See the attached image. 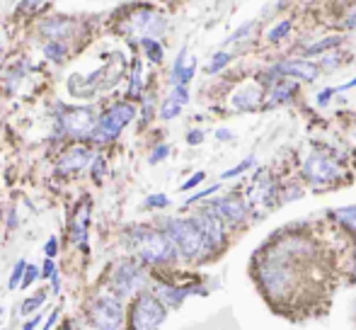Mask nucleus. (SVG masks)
I'll list each match as a JSON object with an SVG mask.
<instances>
[{"instance_id":"f257e3e1","label":"nucleus","mask_w":356,"mask_h":330,"mask_svg":"<svg viewBox=\"0 0 356 330\" xmlns=\"http://www.w3.org/2000/svg\"><path fill=\"white\" fill-rule=\"evenodd\" d=\"M129 246L145 265H170L177 258V248L165 231H153L148 226H134L129 231Z\"/></svg>"},{"instance_id":"f03ea898","label":"nucleus","mask_w":356,"mask_h":330,"mask_svg":"<svg viewBox=\"0 0 356 330\" xmlns=\"http://www.w3.org/2000/svg\"><path fill=\"white\" fill-rule=\"evenodd\" d=\"M165 233L170 236V241L175 243L177 253L187 260H202L204 255L211 250L207 236L199 228V223L192 219H168L165 221Z\"/></svg>"},{"instance_id":"7ed1b4c3","label":"nucleus","mask_w":356,"mask_h":330,"mask_svg":"<svg viewBox=\"0 0 356 330\" xmlns=\"http://www.w3.org/2000/svg\"><path fill=\"white\" fill-rule=\"evenodd\" d=\"M168 316V306L158 294L141 292L136 294L129 311V330H158Z\"/></svg>"},{"instance_id":"20e7f679","label":"nucleus","mask_w":356,"mask_h":330,"mask_svg":"<svg viewBox=\"0 0 356 330\" xmlns=\"http://www.w3.org/2000/svg\"><path fill=\"white\" fill-rule=\"evenodd\" d=\"M136 117V107L131 102H119L114 107H109L102 117L97 119V127L92 132L95 143H109L127 129V124Z\"/></svg>"},{"instance_id":"39448f33","label":"nucleus","mask_w":356,"mask_h":330,"mask_svg":"<svg viewBox=\"0 0 356 330\" xmlns=\"http://www.w3.org/2000/svg\"><path fill=\"white\" fill-rule=\"evenodd\" d=\"M97 119L92 107H58V134H66L71 139L92 136Z\"/></svg>"},{"instance_id":"423d86ee","label":"nucleus","mask_w":356,"mask_h":330,"mask_svg":"<svg viewBox=\"0 0 356 330\" xmlns=\"http://www.w3.org/2000/svg\"><path fill=\"white\" fill-rule=\"evenodd\" d=\"M165 29H168V19L160 13L148 10V8L136 10V13L127 19V24H124V32H127V37L134 39V42L158 39L160 34H165Z\"/></svg>"},{"instance_id":"0eeeda50","label":"nucleus","mask_w":356,"mask_h":330,"mask_svg":"<svg viewBox=\"0 0 356 330\" xmlns=\"http://www.w3.org/2000/svg\"><path fill=\"white\" fill-rule=\"evenodd\" d=\"M90 323L95 330H119L124 323V306L122 299L117 294H107V297H97L90 304Z\"/></svg>"},{"instance_id":"6e6552de","label":"nucleus","mask_w":356,"mask_h":330,"mask_svg":"<svg viewBox=\"0 0 356 330\" xmlns=\"http://www.w3.org/2000/svg\"><path fill=\"white\" fill-rule=\"evenodd\" d=\"M339 175H342L339 163L334 161V156H330V153H325V151H313L308 156V161L303 163V178L308 180L313 187L332 184Z\"/></svg>"},{"instance_id":"1a4fd4ad","label":"nucleus","mask_w":356,"mask_h":330,"mask_svg":"<svg viewBox=\"0 0 356 330\" xmlns=\"http://www.w3.org/2000/svg\"><path fill=\"white\" fill-rule=\"evenodd\" d=\"M145 284V272L138 262L134 260H124L119 262V267L112 272V292L117 294L119 299L131 297L134 292H138Z\"/></svg>"},{"instance_id":"9d476101","label":"nucleus","mask_w":356,"mask_h":330,"mask_svg":"<svg viewBox=\"0 0 356 330\" xmlns=\"http://www.w3.org/2000/svg\"><path fill=\"white\" fill-rule=\"evenodd\" d=\"M320 63L310 61V58H286L269 68V73L277 78H296L300 83H315V78L320 76Z\"/></svg>"},{"instance_id":"9b49d317","label":"nucleus","mask_w":356,"mask_h":330,"mask_svg":"<svg viewBox=\"0 0 356 330\" xmlns=\"http://www.w3.org/2000/svg\"><path fill=\"white\" fill-rule=\"evenodd\" d=\"M194 221H197L199 228L204 231L211 250H218L225 246V221L220 219V214L216 212L211 204L199 209V212L194 214Z\"/></svg>"},{"instance_id":"f8f14e48","label":"nucleus","mask_w":356,"mask_h":330,"mask_svg":"<svg viewBox=\"0 0 356 330\" xmlns=\"http://www.w3.org/2000/svg\"><path fill=\"white\" fill-rule=\"evenodd\" d=\"M211 207L220 214V219H223L228 226H238V223H243V219L248 217V204H245L238 194H225V197H220V199H213Z\"/></svg>"},{"instance_id":"ddd939ff","label":"nucleus","mask_w":356,"mask_h":330,"mask_svg":"<svg viewBox=\"0 0 356 330\" xmlns=\"http://www.w3.org/2000/svg\"><path fill=\"white\" fill-rule=\"evenodd\" d=\"M88 226H90V202L83 199L71 219V243L80 250H88Z\"/></svg>"},{"instance_id":"4468645a","label":"nucleus","mask_w":356,"mask_h":330,"mask_svg":"<svg viewBox=\"0 0 356 330\" xmlns=\"http://www.w3.org/2000/svg\"><path fill=\"white\" fill-rule=\"evenodd\" d=\"M262 102V88L257 83H248V85H240L233 95H230V104L233 109L238 112H254Z\"/></svg>"},{"instance_id":"2eb2a0df","label":"nucleus","mask_w":356,"mask_h":330,"mask_svg":"<svg viewBox=\"0 0 356 330\" xmlns=\"http://www.w3.org/2000/svg\"><path fill=\"white\" fill-rule=\"evenodd\" d=\"M92 161V153L88 151V148L83 146H73L68 148L66 153H63L61 158H58L56 163V173L58 175H71V173H78V170H83L85 165Z\"/></svg>"},{"instance_id":"dca6fc26","label":"nucleus","mask_w":356,"mask_h":330,"mask_svg":"<svg viewBox=\"0 0 356 330\" xmlns=\"http://www.w3.org/2000/svg\"><path fill=\"white\" fill-rule=\"evenodd\" d=\"M197 73V58L189 56V49H182L175 58L172 73H170V83L172 85H189Z\"/></svg>"},{"instance_id":"f3484780","label":"nucleus","mask_w":356,"mask_h":330,"mask_svg":"<svg viewBox=\"0 0 356 330\" xmlns=\"http://www.w3.org/2000/svg\"><path fill=\"white\" fill-rule=\"evenodd\" d=\"M189 102V90L187 85H172V93H170V97L163 102V107H160V119H165V122H170V119H175L179 112H182V107Z\"/></svg>"},{"instance_id":"a211bd4d","label":"nucleus","mask_w":356,"mask_h":330,"mask_svg":"<svg viewBox=\"0 0 356 330\" xmlns=\"http://www.w3.org/2000/svg\"><path fill=\"white\" fill-rule=\"evenodd\" d=\"M296 93H298V83L293 81H274L272 85H269V95L267 100H264V107L272 109L277 107V104H286L291 102V100L296 97Z\"/></svg>"},{"instance_id":"6ab92c4d","label":"nucleus","mask_w":356,"mask_h":330,"mask_svg":"<svg viewBox=\"0 0 356 330\" xmlns=\"http://www.w3.org/2000/svg\"><path fill=\"white\" fill-rule=\"evenodd\" d=\"M192 292L194 289H189V287H170V284H158V289H155V294H158V297L163 299L165 306H170V308L182 306V301Z\"/></svg>"},{"instance_id":"aec40b11","label":"nucleus","mask_w":356,"mask_h":330,"mask_svg":"<svg viewBox=\"0 0 356 330\" xmlns=\"http://www.w3.org/2000/svg\"><path fill=\"white\" fill-rule=\"evenodd\" d=\"M330 217L339 223L342 228H347L352 236H356V207H342V209H334L330 212Z\"/></svg>"},{"instance_id":"412c9836","label":"nucleus","mask_w":356,"mask_h":330,"mask_svg":"<svg viewBox=\"0 0 356 330\" xmlns=\"http://www.w3.org/2000/svg\"><path fill=\"white\" fill-rule=\"evenodd\" d=\"M42 32L47 34L49 39H61L63 42V37L73 32V24L68 22V19H49V22H44Z\"/></svg>"},{"instance_id":"4be33fe9","label":"nucleus","mask_w":356,"mask_h":330,"mask_svg":"<svg viewBox=\"0 0 356 330\" xmlns=\"http://www.w3.org/2000/svg\"><path fill=\"white\" fill-rule=\"evenodd\" d=\"M339 44H342V37H327L323 39V42H318L315 47H308L305 49V56H323L325 52H332V49H337Z\"/></svg>"},{"instance_id":"5701e85b","label":"nucleus","mask_w":356,"mask_h":330,"mask_svg":"<svg viewBox=\"0 0 356 330\" xmlns=\"http://www.w3.org/2000/svg\"><path fill=\"white\" fill-rule=\"evenodd\" d=\"M66 44L61 42V39H49V44L44 47V54H47V58L49 61H54V63H61L63 58H66Z\"/></svg>"},{"instance_id":"b1692460","label":"nucleus","mask_w":356,"mask_h":330,"mask_svg":"<svg viewBox=\"0 0 356 330\" xmlns=\"http://www.w3.org/2000/svg\"><path fill=\"white\" fill-rule=\"evenodd\" d=\"M143 44V52H145V56L150 58V63H160L163 61V47L158 44V39H145Z\"/></svg>"},{"instance_id":"393cba45","label":"nucleus","mask_w":356,"mask_h":330,"mask_svg":"<svg viewBox=\"0 0 356 330\" xmlns=\"http://www.w3.org/2000/svg\"><path fill=\"white\" fill-rule=\"evenodd\" d=\"M291 27H293V24L289 22V19H284V22H279V24H274L272 29H269V34H267V39L272 44H277V42H282L284 37H289L291 34Z\"/></svg>"},{"instance_id":"a878e982","label":"nucleus","mask_w":356,"mask_h":330,"mask_svg":"<svg viewBox=\"0 0 356 330\" xmlns=\"http://www.w3.org/2000/svg\"><path fill=\"white\" fill-rule=\"evenodd\" d=\"M254 29H257V22H248V24H243L240 29H235L233 34H230L228 39H225V44H235V42H245L248 37H252L254 34Z\"/></svg>"},{"instance_id":"bb28decb","label":"nucleus","mask_w":356,"mask_h":330,"mask_svg":"<svg viewBox=\"0 0 356 330\" xmlns=\"http://www.w3.org/2000/svg\"><path fill=\"white\" fill-rule=\"evenodd\" d=\"M24 269H27V262H24V260H17V262H15V267H13V272H10V282H8L10 289H19V287H22Z\"/></svg>"},{"instance_id":"cd10ccee","label":"nucleus","mask_w":356,"mask_h":330,"mask_svg":"<svg viewBox=\"0 0 356 330\" xmlns=\"http://www.w3.org/2000/svg\"><path fill=\"white\" fill-rule=\"evenodd\" d=\"M141 90H143V83H141V63L134 61V76H131V85H129V95L134 100L141 97Z\"/></svg>"},{"instance_id":"c85d7f7f","label":"nucleus","mask_w":356,"mask_h":330,"mask_svg":"<svg viewBox=\"0 0 356 330\" xmlns=\"http://www.w3.org/2000/svg\"><path fill=\"white\" fill-rule=\"evenodd\" d=\"M230 54L228 52H218V54H213V58H211V63L207 66V73H218V71H223L225 66L230 63Z\"/></svg>"},{"instance_id":"c756f323","label":"nucleus","mask_w":356,"mask_h":330,"mask_svg":"<svg viewBox=\"0 0 356 330\" xmlns=\"http://www.w3.org/2000/svg\"><path fill=\"white\" fill-rule=\"evenodd\" d=\"M318 63H320V68H323V71H334V68L342 66V56H339V54H334V49H332V52L323 54Z\"/></svg>"},{"instance_id":"7c9ffc66","label":"nucleus","mask_w":356,"mask_h":330,"mask_svg":"<svg viewBox=\"0 0 356 330\" xmlns=\"http://www.w3.org/2000/svg\"><path fill=\"white\" fill-rule=\"evenodd\" d=\"M47 301V292H37L32 299H27V301L19 306V313H32V311H37L42 304Z\"/></svg>"},{"instance_id":"2f4dec72","label":"nucleus","mask_w":356,"mask_h":330,"mask_svg":"<svg viewBox=\"0 0 356 330\" xmlns=\"http://www.w3.org/2000/svg\"><path fill=\"white\" fill-rule=\"evenodd\" d=\"M42 277V272L37 269V265H27V269H24V279H22V287L19 289H27V287H32L37 279Z\"/></svg>"},{"instance_id":"473e14b6","label":"nucleus","mask_w":356,"mask_h":330,"mask_svg":"<svg viewBox=\"0 0 356 330\" xmlns=\"http://www.w3.org/2000/svg\"><path fill=\"white\" fill-rule=\"evenodd\" d=\"M252 163H254V158H245V161L240 163V165H235V168L225 170V173L220 175V178H223V180H228V178H235V175H243L248 168H252Z\"/></svg>"},{"instance_id":"72a5a7b5","label":"nucleus","mask_w":356,"mask_h":330,"mask_svg":"<svg viewBox=\"0 0 356 330\" xmlns=\"http://www.w3.org/2000/svg\"><path fill=\"white\" fill-rule=\"evenodd\" d=\"M170 204V199L165 197V194H150L148 199H145V207L148 209H165Z\"/></svg>"},{"instance_id":"f704fd0d","label":"nucleus","mask_w":356,"mask_h":330,"mask_svg":"<svg viewBox=\"0 0 356 330\" xmlns=\"http://www.w3.org/2000/svg\"><path fill=\"white\" fill-rule=\"evenodd\" d=\"M170 156V146H155V151L150 153V165H155V163H160V161H165V158Z\"/></svg>"},{"instance_id":"c9c22d12","label":"nucleus","mask_w":356,"mask_h":330,"mask_svg":"<svg viewBox=\"0 0 356 330\" xmlns=\"http://www.w3.org/2000/svg\"><path fill=\"white\" fill-rule=\"evenodd\" d=\"M332 95H337V90H334V88H325V90H320V93H318V100H315V102H318L320 107H325V104L330 102V97H332Z\"/></svg>"},{"instance_id":"e433bc0d","label":"nucleus","mask_w":356,"mask_h":330,"mask_svg":"<svg viewBox=\"0 0 356 330\" xmlns=\"http://www.w3.org/2000/svg\"><path fill=\"white\" fill-rule=\"evenodd\" d=\"M204 178H207V175H204V173H194L192 178H189L187 182L182 184V189H184V192H189V189H192V187H197V184H202V182H204Z\"/></svg>"},{"instance_id":"4c0bfd02","label":"nucleus","mask_w":356,"mask_h":330,"mask_svg":"<svg viewBox=\"0 0 356 330\" xmlns=\"http://www.w3.org/2000/svg\"><path fill=\"white\" fill-rule=\"evenodd\" d=\"M216 189H218V184H213V187H209V189H202V192H197V194H192V197L187 199V207L189 204H197L199 199H204V197H209V194H213Z\"/></svg>"},{"instance_id":"58836bf2","label":"nucleus","mask_w":356,"mask_h":330,"mask_svg":"<svg viewBox=\"0 0 356 330\" xmlns=\"http://www.w3.org/2000/svg\"><path fill=\"white\" fill-rule=\"evenodd\" d=\"M102 173H104V158L102 156L92 158V175H95V180L102 178Z\"/></svg>"},{"instance_id":"ea45409f","label":"nucleus","mask_w":356,"mask_h":330,"mask_svg":"<svg viewBox=\"0 0 356 330\" xmlns=\"http://www.w3.org/2000/svg\"><path fill=\"white\" fill-rule=\"evenodd\" d=\"M44 253H47V258H54V255L58 253V241H56V236L49 238L47 246H44Z\"/></svg>"},{"instance_id":"a19ab883","label":"nucleus","mask_w":356,"mask_h":330,"mask_svg":"<svg viewBox=\"0 0 356 330\" xmlns=\"http://www.w3.org/2000/svg\"><path fill=\"white\" fill-rule=\"evenodd\" d=\"M202 141H204V132H199V129H194V132L187 134V143H189V146H199Z\"/></svg>"},{"instance_id":"79ce46f5","label":"nucleus","mask_w":356,"mask_h":330,"mask_svg":"<svg viewBox=\"0 0 356 330\" xmlns=\"http://www.w3.org/2000/svg\"><path fill=\"white\" fill-rule=\"evenodd\" d=\"M42 277H51L54 272H56V265H54V260L51 258H47V262L42 265Z\"/></svg>"},{"instance_id":"37998d69","label":"nucleus","mask_w":356,"mask_h":330,"mask_svg":"<svg viewBox=\"0 0 356 330\" xmlns=\"http://www.w3.org/2000/svg\"><path fill=\"white\" fill-rule=\"evenodd\" d=\"M58 313H61V311H58V308H54V313L47 318V326H44L42 330H51L54 326H56V321H58Z\"/></svg>"},{"instance_id":"c03bdc74","label":"nucleus","mask_w":356,"mask_h":330,"mask_svg":"<svg viewBox=\"0 0 356 330\" xmlns=\"http://www.w3.org/2000/svg\"><path fill=\"white\" fill-rule=\"evenodd\" d=\"M150 117H153V102L148 100V102L143 104V124H148Z\"/></svg>"},{"instance_id":"a18cd8bd","label":"nucleus","mask_w":356,"mask_h":330,"mask_svg":"<svg viewBox=\"0 0 356 330\" xmlns=\"http://www.w3.org/2000/svg\"><path fill=\"white\" fill-rule=\"evenodd\" d=\"M352 88H356V76L352 78V81H347V83H342V85H337V93H347V90H352Z\"/></svg>"},{"instance_id":"49530a36","label":"nucleus","mask_w":356,"mask_h":330,"mask_svg":"<svg viewBox=\"0 0 356 330\" xmlns=\"http://www.w3.org/2000/svg\"><path fill=\"white\" fill-rule=\"evenodd\" d=\"M49 279H51V289H54V294H58V289H61V277H58V272H54Z\"/></svg>"},{"instance_id":"de8ad7c7","label":"nucleus","mask_w":356,"mask_h":330,"mask_svg":"<svg viewBox=\"0 0 356 330\" xmlns=\"http://www.w3.org/2000/svg\"><path fill=\"white\" fill-rule=\"evenodd\" d=\"M216 139H220V141H230L233 134H230L228 129H218V132H216Z\"/></svg>"},{"instance_id":"09e8293b","label":"nucleus","mask_w":356,"mask_h":330,"mask_svg":"<svg viewBox=\"0 0 356 330\" xmlns=\"http://www.w3.org/2000/svg\"><path fill=\"white\" fill-rule=\"evenodd\" d=\"M39 323H42V316H34L32 321H27L22 326V330H34V326H39Z\"/></svg>"},{"instance_id":"8fccbe9b","label":"nucleus","mask_w":356,"mask_h":330,"mask_svg":"<svg viewBox=\"0 0 356 330\" xmlns=\"http://www.w3.org/2000/svg\"><path fill=\"white\" fill-rule=\"evenodd\" d=\"M8 226H10V228L17 226V214H15V212H10V221H8Z\"/></svg>"},{"instance_id":"3c124183","label":"nucleus","mask_w":356,"mask_h":330,"mask_svg":"<svg viewBox=\"0 0 356 330\" xmlns=\"http://www.w3.org/2000/svg\"><path fill=\"white\" fill-rule=\"evenodd\" d=\"M22 3H24V8H37L42 0H22Z\"/></svg>"},{"instance_id":"603ef678","label":"nucleus","mask_w":356,"mask_h":330,"mask_svg":"<svg viewBox=\"0 0 356 330\" xmlns=\"http://www.w3.org/2000/svg\"><path fill=\"white\" fill-rule=\"evenodd\" d=\"M3 313H5V308H0V318H3Z\"/></svg>"},{"instance_id":"864d4df0","label":"nucleus","mask_w":356,"mask_h":330,"mask_svg":"<svg viewBox=\"0 0 356 330\" xmlns=\"http://www.w3.org/2000/svg\"><path fill=\"white\" fill-rule=\"evenodd\" d=\"M354 313H356V308H354Z\"/></svg>"}]
</instances>
